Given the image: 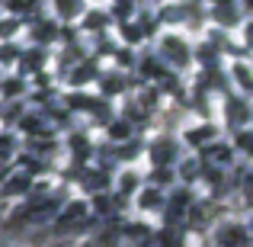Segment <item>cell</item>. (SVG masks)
<instances>
[{
    "label": "cell",
    "instance_id": "9",
    "mask_svg": "<svg viewBox=\"0 0 253 247\" xmlns=\"http://www.w3.org/2000/svg\"><path fill=\"white\" fill-rule=\"evenodd\" d=\"M234 81L241 84V90H247V93H253V74H250V71H247V64H241V61L234 64Z\"/></svg>",
    "mask_w": 253,
    "mask_h": 247
},
{
    "label": "cell",
    "instance_id": "6",
    "mask_svg": "<svg viewBox=\"0 0 253 247\" xmlns=\"http://www.w3.org/2000/svg\"><path fill=\"white\" fill-rule=\"evenodd\" d=\"M58 3V16L64 19H77L84 13V0H55Z\"/></svg>",
    "mask_w": 253,
    "mask_h": 247
},
{
    "label": "cell",
    "instance_id": "4",
    "mask_svg": "<svg viewBox=\"0 0 253 247\" xmlns=\"http://www.w3.org/2000/svg\"><path fill=\"white\" fill-rule=\"evenodd\" d=\"M224 103H228V112H224L228 125H231V129H241V122H247V119H250L247 99H237V97H231V99H224Z\"/></svg>",
    "mask_w": 253,
    "mask_h": 247
},
{
    "label": "cell",
    "instance_id": "3",
    "mask_svg": "<svg viewBox=\"0 0 253 247\" xmlns=\"http://www.w3.org/2000/svg\"><path fill=\"white\" fill-rule=\"evenodd\" d=\"M164 58H167L170 64H176V68H183V64H189V49H186V42L179 36H164Z\"/></svg>",
    "mask_w": 253,
    "mask_h": 247
},
{
    "label": "cell",
    "instance_id": "14",
    "mask_svg": "<svg viewBox=\"0 0 253 247\" xmlns=\"http://www.w3.org/2000/svg\"><path fill=\"white\" fill-rule=\"evenodd\" d=\"M244 42H247L250 49H253V23H247V26H244Z\"/></svg>",
    "mask_w": 253,
    "mask_h": 247
},
{
    "label": "cell",
    "instance_id": "2",
    "mask_svg": "<svg viewBox=\"0 0 253 247\" xmlns=\"http://www.w3.org/2000/svg\"><path fill=\"white\" fill-rule=\"evenodd\" d=\"M148 151H151V161L154 164H173L176 161V138H170V135H161V138H154V142L148 145Z\"/></svg>",
    "mask_w": 253,
    "mask_h": 247
},
{
    "label": "cell",
    "instance_id": "11",
    "mask_svg": "<svg viewBox=\"0 0 253 247\" xmlns=\"http://www.w3.org/2000/svg\"><path fill=\"white\" fill-rule=\"evenodd\" d=\"M16 29H19V16H10V19H3V23H0V39H10Z\"/></svg>",
    "mask_w": 253,
    "mask_h": 247
},
{
    "label": "cell",
    "instance_id": "13",
    "mask_svg": "<svg viewBox=\"0 0 253 247\" xmlns=\"http://www.w3.org/2000/svg\"><path fill=\"white\" fill-rule=\"evenodd\" d=\"M244 196H247V202L253 205V173H247V180H244Z\"/></svg>",
    "mask_w": 253,
    "mask_h": 247
},
{
    "label": "cell",
    "instance_id": "12",
    "mask_svg": "<svg viewBox=\"0 0 253 247\" xmlns=\"http://www.w3.org/2000/svg\"><path fill=\"white\" fill-rule=\"evenodd\" d=\"M6 87H3V93L6 97H13V93H23L26 87H23V81H16V77H10V81H3Z\"/></svg>",
    "mask_w": 253,
    "mask_h": 247
},
{
    "label": "cell",
    "instance_id": "10",
    "mask_svg": "<svg viewBox=\"0 0 253 247\" xmlns=\"http://www.w3.org/2000/svg\"><path fill=\"white\" fill-rule=\"evenodd\" d=\"M116 90H125V77L109 74V77L103 81V93H116Z\"/></svg>",
    "mask_w": 253,
    "mask_h": 247
},
{
    "label": "cell",
    "instance_id": "15",
    "mask_svg": "<svg viewBox=\"0 0 253 247\" xmlns=\"http://www.w3.org/2000/svg\"><path fill=\"white\" fill-rule=\"evenodd\" d=\"M247 235L253 238V215H250V225H247Z\"/></svg>",
    "mask_w": 253,
    "mask_h": 247
},
{
    "label": "cell",
    "instance_id": "7",
    "mask_svg": "<svg viewBox=\"0 0 253 247\" xmlns=\"http://www.w3.org/2000/svg\"><path fill=\"white\" fill-rule=\"evenodd\" d=\"M55 32H58L55 23H39L32 29V42H55Z\"/></svg>",
    "mask_w": 253,
    "mask_h": 247
},
{
    "label": "cell",
    "instance_id": "5",
    "mask_svg": "<svg viewBox=\"0 0 253 247\" xmlns=\"http://www.w3.org/2000/svg\"><path fill=\"white\" fill-rule=\"evenodd\" d=\"M164 202H167V199H164V193L157 190V186H148V190L141 193V209H154V212H161V209H164Z\"/></svg>",
    "mask_w": 253,
    "mask_h": 247
},
{
    "label": "cell",
    "instance_id": "8",
    "mask_svg": "<svg viewBox=\"0 0 253 247\" xmlns=\"http://www.w3.org/2000/svg\"><path fill=\"white\" fill-rule=\"evenodd\" d=\"M109 138H112V142H125V138H131V122H128V119H122V122L116 119V122L109 125Z\"/></svg>",
    "mask_w": 253,
    "mask_h": 247
},
{
    "label": "cell",
    "instance_id": "1",
    "mask_svg": "<svg viewBox=\"0 0 253 247\" xmlns=\"http://www.w3.org/2000/svg\"><path fill=\"white\" fill-rule=\"evenodd\" d=\"M215 244L218 247H250V235L241 222H221L215 228Z\"/></svg>",
    "mask_w": 253,
    "mask_h": 247
}]
</instances>
